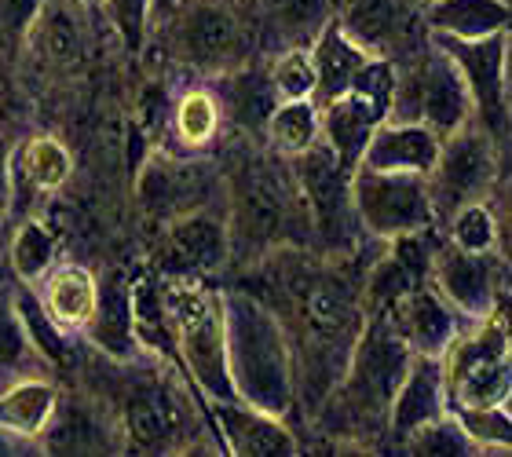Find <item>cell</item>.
<instances>
[{"instance_id": "1", "label": "cell", "mask_w": 512, "mask_h": 457, "mask_svg": "<svg viewBox=\"0 0 512 457\" xmlns=\"http://www.w3.org/2000/svg\"><path fill=\"white\" fill-rule=\"evenodd\" d=\"M165 362L169 359L154 351H143L136 359H107L92 351V362L81 355L66 381L85 384L110 406L125 454H191L194 447L224 454L216 432L205 425L209 417H202V406L194 410L187 388Z\"/></svg>"}, {"instance_id": "2", "label": "cell", "mask_w": 512, "mask_h": 457, "mask_svg": "<svg viewBox=\"0 0 512 457\" xmlns=\"http://www.w3.org/2000/svg\"><path fill=\"white\" fill-rule=\"evenodd\" d=\"M410 359L414 351L392 330V322L384 315H366L341 377L311 421L348 447H384L388 410Z\"/></svg>"}, {"instance_id": "3", "label": "cell", "mask_w": 512, "mask_h": 457, "mask_svg": "<svg viewBox=\"0 0 512 457\" xmlns=\"http://www.w3.org/2000/svg\"><path fill=\"white\" fill-rule=\"evenodd\" d=\"M224 216L231 264H256L278 245H311L308 205L289 161L249 139L246 158L224 172Z\"/></svg>"}, {"instance_id": "4", "label": "cell", "mask_w": 512, "mask_h": 457, "mask_svg": "<svg viewBox=\"0 0 512 457\" xmlns=\"http://www.w3.org/2000/svg\"><path fill=\"white\" fill-rule=\"evenodd\" d=\"M224 326L227 370H231L235 395L256 410L289 417L297 410L293 355L275 311L246 289H224Z\"/></svg>"}, {"instance_id": "5", "label": "cell", "mask_w": 512, "mask_h": 457, "mask_svg": "<svg viewBox=\"0 0 512 457\" xmlns=\"http://www.w3.org/2000/svg\"><path fill=\"white\" fill-rule=\"evenodd\" d=\"M150 41H158V52L176 70L198 81H213L264 55L253 0H180L169 19L150 30Z\"/></svg>"}, {"instance_id": "6", "label": "cell", "mask_w": 512, "mask_h": 457, "mask_svg": "<svg viewBox=\"0 0 512 457\" xmlns=\"http://www.w3.org/2000/svg\"><path fill=\"white\" fill-rule=\"evenodd\" d=\"M154 293L169 348L187 366V377L205 403L238 399L227 370L224 289H216L209 278H154Z\"/></svg>"}, {"instance_id": "7", "label": "cell", "mask_w": 512, "mask_h": 457, "mask_svg": "<svg viewBox=\"0 0 512 457\" xmlns=\"http://www.w3.org/2000/svg\"><path fill=\"white\" fill-rule=\"evenodd\" d=\"M395 63V85H392V121H417L432 128L439 139L458 132L461 125L472 121V96L461 81L458 66L443 48L421 41L410 52H403Z\"/></svg>"}, {"instance_id": "8", "label": "cell", "mask_w": 512, "mask_h": 457, "mask_svg": "<svg viewBox=\"0 0 512 457\" xmlns=\"http://www.w3.org/2000/svg\"><path fill=\"white\" fill-rule=\"evenodd\" d=\"M447 410L512 403V351L505 311L469 322L439 355Z\"/></svg>"}, {"instance_id": "9", "label": "cell", "mask_w": 512, "mask_h": 457, "mask_svg": "<svg viewBox=\"0 0 512 457\" xmlns=\"http://www.w3.org/2000/svg\"><path fill=\"white\" fill-rule=\"evenodd\" d=\"M289 172L297 180V191L308 205L311 249L326 256H352L363 253L370 242L355 220L352 205V169L333 158L326 143H315L297 158H286Z\"/></svg>"}, {"instance_id": "10", "label": "cell", "mask_w": 512, "mask_h": 457, "mask_svg": "<svg viewBox=\"0 0 512 457\" xmlns=\"http://www.w3.org/2000/svg\"><path fill=\"white\" fill-rule=\"evenodd\" d=\"M502 154V143L491 132H483L476 121L439 139L436 165L425 176L432 209H436V227H443V220L461 205L491 198L502 176Z\"/></svg>"}, {"instance_id": "11", "label": "cell", "mask_w": 512, "mask_h": 457, "mask_svg": "<svg viewBox=\"0 0 512 457\" xmlns=\"http://www.w3.org/2000/svg\"><path fill=\"white\" fill-rule=\"evenodd\" d=\"M355 220L370 242H388L395 234L436 227V209L428 180L417 172H381L355 165L352 169Z\"/></svg>"}, {"instance_id": "12", "label": "cell", "mask_w": 512, "mask_h": 457, "mask_svg": "<svg viewBox=\"0 0 512 457\" xmlns=\"http://www.w3.org/2000/svg\"><path fill=\"white\" fill-rule=\"evenodd\" d=\"M136 198L150 220H176L194 209L224 205V169L202 154H154L139 169Z\"/></svg>"}, {"instance_id": "13", "label": "cell", "mask_w": 512, "mask_h": 457, "mask_svg": "<svg viewBox=\"0 0 512 457\" xmlns=\"http://www.w3.org/2000/svg\"><path fill=\"white\" fill-rule=\"evenodd\" d=\"M428 41L443 48L458 66L472 96V121L505 147L509 139V30L480 37V41H454V37L428 33Z\"/></svg>"}, {"instance_id": "14", "label": "cell", "mask_w": 512, "mask_h": 457, "mask_svg": "<svg viewBox=\"0 0 512 457\" xmlns=\"http://www.w3.org/2000/svg\"><path fill=\"white\" fill-rule=\"evenodd\" d=\"M231 264V234L224 205L194 209L161 224L154 245V278H209Z\"/></svg>"}, {"instance_id": "15", "label": "cell", "mask_w": 512, "mask_h": 457, "mask_svg": "<svg viewBox=\"0 0 512 457\" xmlns=\"http://www.w3.org/2000/svg\"><path fill=\"white\" fill-rule=\"evenodd\" d=\"M41 454L55 457H96V454H125L121 428L110 414V406L96 392H88L85 384L59 381L52 417L37 436Z\"/></svg>"}, {"instance_id": "16", "label": "cell", "mask_w": 512, "mask_h": 457, "mask_svg": "<svg viewBox=\"0 0 512 457\" xmlns=\"http://www.w3.org/2000/svg\"><path fill=\"white\" fill-rule=\"evenodd\" d=\"M428 282L436 293L458 311L461 319L480 322L494 311H505V256L502 249L494 253H469L439 238L432 253V271Z\"/></svg>"}, {"instance_id": "17", "label": "cell", "mask_w": 512, "mask_h": 457, "mask_svg": "<svg viewBox=\"0 0 512 457\" xmlns=\"http://www.w3.org/2000/svg\"><path fill=\"white\" fill-rule=\"evenodd\" d=\"M74 176V158L63 147V139L52 132H33V136L15 143L11 154V202H8V224L22 209V216H33L30 205L37 198H52L70 183ZM19 216V220H22Z\"/></svg>"}, {"instance_id": "18", "label": "cell", "mask_w": 512, "mask_h": 457, "mask_svg": "<svg viewBox=\"0 0 512 457\" xmlns=\"http://www.w3.org/2000/svg\"><path fill=\"white\" fill-rule=\"evenodd\" d=\"M209 421L220 439L224 454L235 457H293L297 454V436L286 425V417H275L267 410L227 399V403H209Z\"/></svg>"}, {"instance_id": "19", "label": "cell", "mask_w": 512, "mask_h": 457, "mask_svg": "<svg viewBox=\"0 0 512 457\" xmlns=\"http://www.w3.org/2000/svg\"><path fill=\"white\" fill-rule=\"evenodd\" d=\"M384 319L392 322V330L403 337L406 348L414 351V355H436V359L469 326V319H461L458 311L439 297L432 282L417 286L414 293H406L392 311H384Z\"/></svg>"}, {"instance_id": "20", "label": "cell", "mask_w": 512, "mask_h": 457, "mask_svg": "<svg viewBox=\"0 0 512 457\" xmlns=\"http://www.w3.org/2000/svg\"><path fill=\"white\" fill-rule=\"evenodd\" d=\"M81 341L107 359H136L143 344L136 337V315H132V282L121 271L99 278L96 308L81 326Z\"/></svg>"}, {"instance_id": "21", "label": "cell", "mask_w": 512, "mask_h": 457, "mask_svg": "<svg viewBox=\"0 0 512 457\" xmlns=\"http://www.w3.org/2000/svg\"><path fill=\"white\" fill-rule=\"evenodd\" d=\"M450 414L447 410V392H443V366L436 355H414L406 366L399 392L388 410V436L384 443L399 447L414 428L436 421V417Z\"/></svg>"}, {"instance_id": "22", "label": "cell", "mask_w": 512, "mask_h": 457, "mask_svg": "<svg viewBox=\"0 0 512 457\" xmlns=\"http://www.w3.org/2000/svg\"><path fill=\"white\" fill-rule=\"evenodd\" d=\"M388 117V99L366 96V92H344L319 107V139L333 150V158L355 169L363 158L374 128Z\"/></svg>"}, {"instance_id": "23", "label": "cell", "mask_w": 512, "mask_h": 457, "mask_svg": "<svg viewBox=\"0 0 512 457\" xmlns=\"http://www.w3.org/2000/svg\"><path fill=\"white\" fill-rule=\"evenodd\" d=\"M439 154V136L432 128L417 125V121H392L384 117L374 128V136L366 143L359 165L381 172H417L428 176V169L436 165Z\"/></svg>"}, {"instance_id": "24", "label": "cell", "mask_w": 512, "mask_h": 457, "mask_svg": "<svg viewBox=\"0 0 512 457\" xmlns=\"http://www.w3.org/2000/svg\"><path fill=\"white\" fill-rule=\"evenodd\" d=\"M37 300L44 304V311L52 315V322L59 330L77 333L81 337V326L88 322L92 308H96V289L99 278L88 271L85 264H74V260H55L48 271H44L37 282H30Z\"/></svg>"}, {"instance_id": "25", "label": "cell", "mask_w": 512, "mask_h": 457, "mask_svg": "<svg viewBox=\"0 0 512 457\" xmlns=\"http://www.w3.org/2000/svg\"><path fill=\"white\" fill-rule=\"evenodd\" d=\"M333 11H337V0H253L260 52L311 44L315 33L333 19Z\"/></svg>"}, {"instance_id": "26", "label": "cell", "mask_w": 512, "mask_h": 457, "mask_svg": "<svg viewBox=\"0 0 512 457\" xmlns=\"http://www.w3.org/2000/svg\"><path fill=\"white\" fill-rule=\"evenodd\" d=\"M308 48H311V63H315V96H311L315 107L344 96V92H352L355 77H359V70H363L366 59H370V52L359 48V44L344 33V26L337 19L326 22V26L315 33V41H311Z\"/></svg>"}, {"instance_id": "27", "label": "cell", "mask_w": 512, "mask_h": 457, "mask_svg": "<svg viewBox=\"0 0 512 457\" xmlns=\"http://www.w3.org/2000/svg\"><path fill=\"white\" fill-rule=\"evenodd\" d=\"M22 377H52V370L26 337V326L15 308V275L0 253V392Z\"/></svg>"}, {"instance_id": "28", "label": "cell", "mask_w": 512, "mask_h": 457, "mask_svg": "<svg viewBox=\"0 0 512 457\" xmlns=\"http://www.w3.org/2000/svg\"><path fill=\"white\" fill-rule=\"evenodd\" d=\"M425 30L454 41H480L509 30V0H425Z\"/></svg>"}, {"instance_id": "29", "label": "cell", "mask_w": 512, "mask_h": 457, "mask_svg": "<svg viewBox=\"0 0 512 457\" xmlns=\"http://www.w3.org/2000/svg\"><path fill=\"white\" fill-rule=\"evenodd\" d=\"M169 125L176 147L187 150V154H202V150L213 147L224 132V110H220L213 85L198 81V77L191 85H183L180 96L172 99L169 107Z\"/></svg>"}, {"instance_id": "30", "label": "cell", "mask_w": 512, "mask_h": 457, "mask_svg": "<svg viewBox=\"0 0 512 457\" xmlns=\"http://www.w3.org/2000/svg\"><path fill=\"white\" fill-rule=\"evenodd\" d=\"M77 0H41L26 41L48 66H74L85 59V26L77 22Z\"/></svg>"}, {"instance_id": "31", "label": "cell", "mask_w": 512, "mask_h": 457, "mask_svg": "<svg viewBox=\"0 0 512 457\" xmlns=\"http://www.w3.org/2000/svg\"><path fill=\"white\" fill-rule=\"evenodd\" d=\"M55 395H59L55 377H22V381L8 384L0 392V425L26 439H37L52 417Z\"/></svg>"}, {"instance_id": "32", "label": "cell", "mask_w": 512, "mask_h": 457, "mask_svg": "<svg viewBox=\"0 0 512 457\" xmlns=\"http://www.w3.org/2000/svg\"><path fill=\"white\" fill-rule=\"evenodd\" d=\"M319 143V107L311 99H278L264 121V147L278 158H297Z\"/></svg>"}, {"instance_id": "33", "label": "cell", "mask_w": 512, "mask_h": 457, "mask_svg": "<svg viewBox=\"0 0 512 457\" xmlns=\"http://www.w3.org/2000/svg\"><path fill=\"white\" fill-rule=\"evenodd\" d=\"M4 260H8L11 275L19 282H37L59 260V238L37 216H22V220H15L8 227Z\"/></svg>"}, {"instance_id": "34", "label": "cell", "mask_w": 512, "mask_h": 457, "mask_svg": "<svg viewBox=\"0 0 512 457\" xmlns=\"http://www.w3.org/2000/svg\"><path fill=\"white\" fill-rule=\"evenodd\" d=\"M439 231H443V238L450 245L469 249V253H494V249H502V216L491 205V198L454 209Z\"/></svg>"}, {"instance_id": "35", "label": "cell", "mask_w": 512, "mask_h": 457, "mask_svg": "<svg viewBox=\"0 0 512 457\" xmlns=\"http://www.w3.org/2000/svg\"><path fill=\"white\" fill-rule=\"evenodd\" d=\"M399 450L410 457H472L480 450L472 447V439L465 436V428L458 425L454 414H443L428 425L414 428L410 436L399 443Z\"/></svg>"}, {"instance_id": "36", "label": "cell", "mask_w": 512, "mask_h": 457, "mask_svg": "<svg viewBox=\"0 0 512 457\" xmlns=\"http://www.w3.org/2000/svg\"><path fill=\"white\" fill-rule=\"evenodd\" d=\"M267 81L278 99H311L315 96V63L308 44L282 48L267 59Z\"/></svg>"}, {"instance_id": "37", "label": "cell", "mask_w": 512, "mask_h": 457, "mask_svg": "<svg viewBox=\"0 0 512 457\" xmlns=\"http://www.w3.org/2000/svg\"><path fill=\"white\" fill-rule=\"evenodd\" d=\"M480 454H509L512 450V410L509 406H472L450 410Z\"/></svg>"}, {"instance_id": "38", "label": "cell", "mask_w": 512, "mask_h": 457, "mask_svg": "<svg viewBox=\"0 0 512 457\" xmlns=\"http://www.w3.org/2000/svg\"><path fill=\"white\" fill-rule=\"evenodd\" d=\"M110 30L125 41L128 52H143L150 44V0H103Z\"/></svg>"}, {"instance_id": "39", "label": "cell", "mask_w": 512, "mask_h": 457, "mask_svg": "<svg viewBox=\"0 0 512 457\" xmlns=\"http://www.w3.org/2000/svg\"><path fill=\"white\" fill-rule=\"evenodd\" d=\"M19 139L11 136L8 125L0 121V216L8 220V202H11V154H15Z\"/></svg>"}, {"instance_id": "40", "label": "cell", "mask_w": 512, "mask_h": 457, "mask_svg": "<svg viewBox=\"0 0 512 457\" xmlns=\"http://www.w3.org/2000/svg\"><path fill=\"white\" fill-rule=\"evenodd\" d=\"M41 447H37V439H26L19 432H11V428L0 425V457H37Z\"/></svg>"}, {"instance_id": "41", "label": "cell", "mask_w": 512, "mask_h": 457, "mask_svg": "<svg viewBox=\"0 0 512 457\" xmlns=\"http://www.w3.org/2000/svg\"><path fill=\"white\" fill-rule=\"evenodd\" d=\"M176 4H180V0H150V30H154V26H161V22L169 19Z\"/></svg>"}, {"instance_id": "42", "label": "cell", "mask_w": 512, "mask_h": 457, "mask_svg": "<svg viewBox=\"0 0 512 457\" xmlns=\"http://www.w3.org/2000/svg\"><path fill=\"white\" fill-rule=\"evenodd\" d=\"M8 220H4V216H0V253H4V242H8Z\"/></svg>"}, {"instance_id": "43", "label": "cell", "mask_w": 512, "mask_h": 457, "mask_svg": "<svg viewBox=\"0 0 512 457\" xmlns=\"http://www.w3.org/2000/svg\"><path fill=\"white\" fill-rule=\"evenodd\" d=\"M81 8H103V0H77Z\"/></svg>"}]
</instances>
